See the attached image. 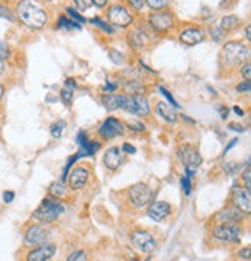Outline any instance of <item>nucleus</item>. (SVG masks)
Masks as SVG:
<instances>
[{
  "label": "nucleus",
  "instance_id": "1",
  "mask_svg": "<svg viewBox=\"0 0 251 261\" xmlns=\"http://www.w3.org/2000/svg\"><path fill=\"white\" fill-rule=\"evenodd\" d=\"M17 14H19L21 20L30 26V28L39 30L42 26H45L48 22V16L45 10L34 0H22L17 6Z\"/></svg>",
  "mask_w": 251,
  "mask_h": 261
},
{
  "label": "nucleus",
  "instance_id": "2",
  "mask_svg": "<svg viewBox=\"0 0 251 261\" xmlns=\"http://www.w3.org/2000/svg\"><path fill=\"white\" fill-rule=\"evenodd\" d=\"M250 55V50L240 42H228L222 50V62L228 67L240 65Z\"/></svg>",
  "mask_w": 251,
  "mask_h": 261
},
{
  "label": "nucleus",
  "instance_id": "3",
  "mask_svg": "<svg viewBox=\"0 0 251 261\" xmlns=\"http://www.w3.org/2000/svg\"><path fill=\"white\" fill-rule=\"evenodd\" d=\"M62 212H64L62 204L47 198V200H43L42 204L36 209V212L33 213V218L41 223H53L61 217Z\"/></svg>",
  "mask_w": 251,
  "mask_h": 261
},
{
  "label": "nucleus",
  "instance_id": "4",
  "mask_svg": "<svg viewBox=\"0 0 251 261\" xmlns=\"http://www.w3.org/2000/svg\"><path fill=\"white\" fill-rule=\"evenodd\" d=\"M121 109H124L126 112H129L132 114H138V116H146L150 112L147 99L143 94H129V96L123 94Z\"/></svg>",
  "mask_w": 251,
  "mask_h": 261
},
{
  "label": "nucleus",
  "instance_id": "5",
  "mask_svg": "<svg viewBox=\"0 0 251 261\" xmlns=\"http://www.w3.org/2000/svg\"><path fill=\"white\" fill-rule=\"evenodd\" d=\"M129 198H130V201H132L133 205L143 207V205L149 204L150 198H152V190L149 188L147 184L138 183V184H135V186H132V187H130V190H129Z\"/></svg>",
  "mask_w": 251,
  "mask_h": 261
},
{
  "label": "nucleus",
  "instance_id": "6",
  "mask_svg": "<svg viewBox=\"0 0 251 261\" xmlns=\"http://www.w3.org/2000/svg\"><path fill=\"white\" fill-rule=\"evenodd\" d=\"M214 238L227 242H239L240 240V229L236 224H220L212 230Z\"/></svg>",
  "mask_w": 251,
  "mask_h": 261
},
{
  "label": "nucleus",
  "instance_id": "7",
  "mask_svg": "<svg viewBox=\"0 0 251 261\" xmlns=\"http://www.w3.org/2000/svg\"><path fill=\"white\" fill-rule=\"evenodd\" d=\"M132 242L133 246H137L141 252H152L155 247H157V241L154 240V237L150 235L149 232H145V230H135L132 233Z\"/></svg>",
  "mask_w": 251,
  "mask_h": 261
},
{
  "label": "nucleus",
  "instance_id": "8",
  "mask_svg": "<svg viewBox=\"0 0 251 261\" xmlns=\"http://www.w3.org/2000/svg\"><path fill=\"white\" fill-rule=\"evenodd\" d=\"M232 203H234V207H237L242 213H250L251 212L250 190L242 187H234L232 188Z\"/></svg>",
  "mask_w": 251,
  "mask_h": 261
},
{
  "label": "nucleus",
  "instance_id": "9",
  "mask_svg": "<svg viewBox=\"0 0 251 261\" xmlns=\"http://www.w3.org/2000/svg\"><path fill=\"white\" fill-rule=\"evenodd\" d=\"M48 230L43 226H31L25 233V244L28 246H41L45 242V240L48 238Z\"/></svg>",
  "mask_w": 251,
  "mask_h": 261
},
{
  "label": "nucleus",
  "instance_id": "10",
  "mask_svg": "<svg viewBox=\"0 0 251 261\" xmlns=\"http://www.w3.org/2000/svg\"><path fill=\"white\" fill-rule=\"evenodd\" d=\"M178 156H180L182 163L186 166V168H188V167L197 168V167L202 164L200 153L197 151L194 147H191V146H183L180 150H178Z\"/></svg>",
  "mask_w": 251,
  "mask_h": 261
},
{
  "label": "nucleus",
  "instance_id": "11",
  "mask_svg": "<svg viewBox=\"0 0 251 261\" xmlns=\"http://www.w3.org/2000/svg\"><path fill=\"white\" fill-rule=\"evenodd\" d=\"M124 133V125L115 118H107L100 127V134L105 139H112Z\"/></svg>",
  "mask_w": 251,
  "mask_h": 261
},
{
  "label": "nucleus",
  "instance_id": "12",
  "mask_svg": "<svg viewBox=\"0 0 251 261\" xmlns=\"http://www.w3.org/2000/svg\"><path fill=\"white\" fill-rule=\"evenodd\" d=\"M109 20L116 26H129L132 23V16L121 5H113L109 10Z\"/></svg>",
  "mask_w": 251,
  "mask_h": 261
},
{
  "label": "nucleus",
  "instance_id": "13",
  "mask_svg": "<svg viewBox=\"0 0 251 261\" xmlns=\"http://www.w3.org/2000/svg\"><path fill=\"white\" fill-rule=\"evenodd\" d=\"M150 25L155 31L163 33L174 26V17L169 13H155L150 16Z\"/></svg>",
  "mask_w": 251,
  "mask_h": 261
},
{
  "label": "nucleus",
  "instance_id": "14",
  "mask_svg": "<svg viewBox=\"0 0 251 261\" xmlns=\"http://www.w3.org/2000/svg\"><path fill=\"white\" fill-rule=\"evenodd\" d=\"M56 252V246L47 242V244H41L39 247L33 249L28 255H26V261H48Z\"/></svg>",
  "mask_w": 251,
  "mask_h": 261
},
{
  "label": "nucleus",
  "instance_id": "15",
  "mask_svg": "<svg viewBox=\"0 0 251 261\" xmlns=\"http://www.w3.org/2000/svg\"><path fill=\"white\" fill-rule=\"evenodd\" d=\"M171 213V205L165 201H157L154 203L147 210L149 218H152L154 221H163L167 215Z\"/></svg>",
  "mask_w": 251,
  "mask_h": 261
},
{
  "label": "nucleus",
  "instance_id": "16",
  "mask_svg": "<svg viewBox=\"0 0 251 261\" xmlns=\"http://www.w3.org/2000/svg\"><path fill=\"white\" fill-rule=\"evenodd\" d=\"M244 218V213H242L237 207L231 205V207H227V209H223L219 215H217V220L222 223V224H236L239 221H242Z\"/></svg>",
  "mask_w": 251,
  "mask_h": 261
},
{
  "label": "nucleus",
  "instance_id": "17",
  "mask_svg": "<svg viewBox=\"0 0 251 261\" xmlns=\"http://www.w3.org/2000/svg\"><path fill=\"white\" fill-rule=\"evenodd\" d=\"M87 181H88V172H87V168H84V167L75 168L73 173L70 175V179H68L70 187L75 188V190L83 188L87 184Z\"/></svg>",
  "mask_w": 251,
  "mask_h": 261
},
{
  "label": "nucleus",
  "instance_id": "18",
  "mask_svg": "<svg viewBox=\"0 0 251 261\" xmlns=\"http://www.w3.org/2000/svg\"><path fill=\"white\" fill-rule=\"evenodd\" d=\"M123 163V151L120 149H110V150H107L105 151V155H104V164L105 167L109 168V170H116Z\"/></svg>",
  "mask_w": 251,
  "mask_h": 261
},
{
  "label": "nucleus",
  "instance_id": "19",
  "mask_svg": "<svg viewBox=\"0 0 251 261\" xmlns=\"http://www.w3.org/2000/svg\"><path fill=\"white\" fill-rule=\"evenodd\" d=\"M203 39H205V33L199 28H188L180 34V40L186 45H191V47L203 42Z\"/></svg>",
  "mask_w": 251,
  "mask_h": 261
},
{
  "label": "nucleus",
  "instance_id": "20",
  "mask_svg": "<svg viewBox=\"0 0 251 261\" xmlns=\"http://www.w3.org/2000/svg\"><path fill=\"white\" fill-rule=\"evenodd\" d=\"M155 112L161 119H165L169 124H174L177 121V114L174 112V107H169L166 102H158Z\"/></svg>",
  "mask_w": 251,
  "mask_h": 261
},
{
  "label": "nucleus",
  "instance_id": "21",
  "mask_svg": "<svg viewBox=\"0 0 251 261\" xmlns=\"http://www.w3.org/2000/svg\"><path fill=\"white\" fill-rule=\"evenodd\" d=\"M121 104H123V94H105L103 97V105L109 112L121 109Z\"/></svg>",
  "mask_w": 251,
  "mask_h": 261
},
{
  "label": "nucleus",
  "instance_id": "22",
  "mask_svg": "<svg viewBox=\"0 0 251 261\" xmlns=\"http://www.w3.org/2000/svg\"><path fill=\"white\" fill-rule=\"evenodd\" d=\"M239 25V19L236 16H227L223 17L222 22H220V28L223 31H231V30H236Z\"/></svg>",
  "mask_w": 251,
  "mask_h": 261
},
{
  "label": "nucleus",
  "instance_id": "23",
  "mask_svg": "<svg viewBox=\"0 0 251 261\" xmlns=\"http://www.w3.org/2000/svg\"><path fill=\"white\" fill-rule=\"evenodd\" d=\"M58 28H67V30H79L81 25L76 23L75 20L67 19L65 16H61L59 17V23H58Z\"/></svg>",
  "mask_w": 251,
  "mask_h": 261
},
{
  "label": "nucleus",
  "instance_id": "24",
  "mask_svg": "<svg viewBox=\"0 0 251 261\" xmlns=\"http://www.w3.org/2000/svg\"><path fill=\"white\" fill-rule=\"evenodd\" d=\"M50 193L53 195V196H64L65 193H67V190H65V187H64V184H62L61 181H55L51 186H50Z\"/></svg>",
  "mask_w": 251,
  "mask_h": 261
},
{
  "label": "nucleus",
  "instance_id": "25",
  "mask_svg": "<svg viewBox=\"0 0 251 261\" xmlns=\"http://www.w3.org/2000/svg\"><path fill=\"white\" fill-rule=\"evenodd\" d=\"M146 3L149 8H152V10L160 11L161 8H165L167 5V0H146Z\"/></svg>",
  "mask_w": 251,
  "mask_h": 261
},
{
  "label": "nucleus",
  "instance_id": "26",
  "mask_svg": "<svg viewBox=\"0 0 251 261\" xmlns=\"http://www.w3.org/2000/svg\"><path fill=\"white\" fill-rule=\"evenodd\" d=\"M65 129V122L64 121H61L58 124H55L51 127V134H53V138H61L62 136V131H64Z\"/></svg>",
  "mask_w": 251,
  "mask_h": 261
},
{
  "label": "nucleus",
  "instance_id": "27",
  "mask_svg": "<svg viewBox=\"0 0 251 261\" xmlns=\"http://www.w3.org/2000/svg\"><path fill=\"white\" fill-rule=\"evenodd\" d=\"M92 23H93V25H98V26H100L101 30H104L107 34H113V28H112V26H110L109 23H104V22L100 19V17H95V19H92Z\"/></svg>",
  "mask_w": 251,
  "mask_h": 261
},
{
  "label": "nucleus",
  "instance_id": "28",
  "mask_svg": "<svg viewBox=\"0 0 251 261\" xmlns=\"http://www.w3.org/2000/svg\"><path fill=\"white\" fill-rule=\"evenodd\" d=\"M65 261H87V254L84 250H76Z\"/></svg>",
  "mask_w": 251,
  "mask_h": 261
},
{
  "label": "nucleus",
  "instance_id": "29",
  "mask_svg": "<svg viewBox=\"0 0 251 261\" xmlns=\"http://www.w3.org/2000/svg\"><path fill=\"white\" fill-rule=\"evenodd\" d=\"M109 56H110V60L113 62V64H116V65H120V64H123V62H124V56L121 55L120 51H116V50H110L109 51Z\"/></svg>",
  "mask_w": 251,
  "mask_h": 261
},
{
  "label": "nucleus",
  "instance_id": "30",
  "mask_svg": "<svg viewBox=\"0 0 251 261\" xmlns=\"http://www.w3.org/2000/svg\"><path fill=\"white\" fill-rule=\"evenodd\" d=\"M67 14L71 17V20H75L76 23H84V22H85V19H84V17L81 16L78 11H75L73 8H70V6L67 8Z\"/></svg>",
  "mask_w": 251,
  "mask_h": 261
},
{
  "label": "nucleus",
  "instance_id": "31",
  "mask_svg": "<svg viewBox=\"0 0 251 261\" xmlns=\"http://www.w3.org/2000/svg\"><path fill=\"white\" fill-rule=\"evenodd\" d=\"M61 97H62V101H64L65 104H70L71 102V97H73V90L65 87L64 90L61 92Z\"/></svg>",
  "mask_w": 251,
  "mask_h": 261
},
{
  "label": "nucleus",
  "instance_id": "32",
  "mask_svg": "<svg viewBox=\"0 0 251 261\" xmlns=\"http://www.w3.org/2000/svg\"><path fill=\"white\" fill-rule=\"evenodd\" d=\"M126 90H127V92H132V94H140L143 92V87L130 80V82H127V85H126Z\"/></svg>",
  "mask_w": 251,
  "mask_h": 261
},
{
  "label": "nucleus",
  "instance_id": "33",
  "mask_svg": "<svg viewBox=\"0 0 251 261\" xmlns=\"http://www.w3.org/2000/svg\"><path fill=\"white\" fill-rule=\"evenodd\" d=\"M244 179H245V186H247V190L251 188V168H250V159L247 161V167L244 170Z\"/></svg>",
  "mask_w": 251,
  "mask_h": 261
},
{
  "label": "nucleus",
  "instance_id": "34",
  "mask_svg": "<svg viewBox=\"0 0 251 261\" xmlns=\"http://www.w3.org/2000/svg\"><path fill=\"white\" fill-rule=\"evenodd\" d=\"M8 57H10V48L3 40H0V60H5Z\"/></svg>",
  "mask_w": 251,
  "mask_h": 261
},
{
  "label": "nucleus",
  "instance_id": "35",
  "mask_svg": "<svg viewBox=\"0 0 251 261\" xmlns=\"http://www.w3.org/2000/svg\"><path fill=\"white\" fill-rule=\"evenodd\" d=\"M75 3H76V6H78V10L85 11V10H88V8H90L92 0H75Z\"/></svg>",
  "mask_w": 251,
  "mask_h": 261
},
{
  "label": "nucleus",
  "instance_id": "36",
  "mask_svg": "<svg viewBox=\"0 0 251 261\" xmlns=\"http://www.w3.org/2000/svg\"><path fill=\"white\" fill-rule=\"evenodd\" d=\"M180 184H182V188H183L185 195H189L191 193V181H189V178H188V176L182 178Z\"/></svg>",
  "mask_w": 251,
  "mask_h": 261
},
{
  "label": "nucleus",
  "instance_id": "37",
  "mask_svg": "<svg viewBox=\"0 0 251 261\" xmlns=\"http://www.w3.org/2000/svg\"><path fill=\"white\" fill-rule=\"evenodd\" d=\"M160 93H163V94H165V97L167 99L169 102H171V105H172V107H178V104L175 102V99L172 97V94L169 93V92H167V90H166L165 87H160Z\"/></svg>",
  "mask_w": 251,
  "mask_h": 261
},
{
  "label": "nucleus",
  "instance_id": "38",
  "mask_svg": "<svg viewBox=\"0 0 251 261\" xmlns=\"http://www.w3.org/2000/svg\"><path fill=\"white\" fill-rule=\"evenodd\" d=\"M0 17H5V19H8V20H13L14 19L11 11L8 10L6 6H0Z\"/></svg>",
  "mask_w": 251,
  "mask_h": 261
},
{
  "label": "nucleus",
  "instance_id": "39",
  "mask_svg": "<svg viewBox=\"0 0 251 261\" xmlns=\"http://www.w3.org/2000/svg\"><path fill=\"white\" fill-rule=\"evenodd\" d=\"M240 73H242V76H244L247 80H250V77H251V65H250V64H245L244 67H242Z\"/></svg>",
  "mask_w": 251,
  "mask_h": 261
},
{
  "label": "nucleus",
  "instance_id": "40",
  "mask_svg": "<svg viewBox=\"0 0 251 261\" xmlns=\"http://www.w3.org/2000/svg\"><path fill=\"white\" fill-rule=\"evenodd\" d=\"M127 2L132 5V8H135V10H141L143 5H145V0H127Z\"/></svg>",
  "mask_w": 251,
  "mask_h": 261
},
{
  "label": "nucleus",
  "instance_id": "41",
  "mask_svg": "<svg viewBox=\"0 0 251 261\" xmlns=\"http://www.w3.org/2000/svg\"><path fill=\"white\" fill-rule=\"evenodd\" d=\"M250 88H251V84H250V80H247V82L237 85V92H239V93H242V92H247V93H248Z\"/></svg>",
  "mask_w": 251,
  "mask_h": 261
},
{
  "label": "nucleus",
  "instance_id": "42",
  "mask_svg": "<svg viewBox=\"0 0 251 261\" xmlns=\"http://www.w3.org/2000/svg\"><path fill=\"white\" fill-rule=\"evenodd\" d=\"M13 200H14V193H13V192H5V193H3V201H5L6 204L11 203Z\"/></svg>",
  "mask_w": 251,
  "mask_h": 261
},
{
  "label": "nucleus",
  "instance_id": "43",
  "mask_svg": "<svg viewBox=\"0 0 251 261\" xmlns=\"http://www.w3.org/2000/svg\"><path fill=\"white\" fill-rule=\"evenodd\" d=\"M239 255H240V258H245V260H248V258H250V247L242 249V250L239 252Z\"/></svg>",
  "mask_w": 251,
  "mask_h": 261
},
{
  "label": "nucleus",
  "instance_id": "44",
  "mask_svg": "<svg viewBox=\"0 0 251 261\" xmlns=\"http://www.w3.org/2000/svg\"><path fill=\"white\" fill-rule=\"evenodd\" d=\"M236 144H237V138H234V139H232V141H231V142L228 144V146H227V149H225V150H223V155H227V153H228V151H230V150H231L232 147H234V146H236Z\"/></svg>",
  "mask_w": 251,
  "mask_h": 261
},
{
  "label": "nucleus",
  "instance_id": "45",
  "mask_svg": "<svg viewBox=\"0 0 251 261\" xmlns=\"http://www.w3.org/2000/svg\"><path fill=\"white\" fill-rule=\"evenodd\" d=\"M107 2H109V0H92V3H95L98 8H104L107 5Z\"/></svg>",
  "mask_w": 251,
  "mask_h": 261
},
{
  "label": "nucleus",
  "instance_id": "46",
  "mask_svg": "<svg viewBox=\"0 0 251 261\" xmlns=\"http://www.w3.org/2000/svg\"><path fill=\"white\" fill-rule=\"evenodd\" d=\"M123 150H124L126 153H130V155H132V153H135V151H137L135 147L129 146V144H124V146H123Z\"/></svg>",
  "mask_w": 251,
  "mask_h": 261
},
{
  "label": "nucleus",
  "instance_id": "47",
  "mask_svg": "<svg viewBox=\"0 0 251 261\" xmlns=\"http://www.w3.org/2000/svg\"><path fill=\"white\" fill-rule=\"evenodd\" d=\"M116 87H118L116 84H109V82H107V84L104 85V90H105V92H115Z\"/></svg>",
  "mask_w": 251,
  "mask_h": 261
},
{
  "label": "nucleus",
  "instance_id": "48",
  "mask_svg": "<svg viewBox=\"0 0 251 261\" xmlns=\"http://www.w3.org/2000/svg\"><path fill=\"white\" fill-rule=\"evenodd\" d=\"M230 129H231V130H237L239 133L244 131V127H240V125H236V124H231V125H230Z\"/></svg>",
  "mask_w": 251,
  "mask_h": 261
},
{
  "label": "nucleus",
  "instance_id": "49",
  "mask_svg": "<svg viewBox=\"0 0 251 261\" xmlns=\"http://www.w3.org/2000/svg\"><path fill=\"white\" fill-rule=\"evenodd\" d=\"M65 87H68V88L73 90V88H75V80H73V79H67V80H65Z\"/></svg>",
  "mask_w": 251,
  "mask_h": 261
},
{
  "label": "nucleus",
  "instance_id": "50",
  "mask_svg": "<svg viewBox=\"0 0 251 261\" xmlns=\"http://www.w3.org/2000/svg\"><path fill=\"white\" fill-rule=\"evenodd\" d=\"M219 109L222 110V118H223V119H227V114H228V110H227V109H223V107H219Z\"/></svg>",
  "mask_w": 251,
  "mask_h": 261
},
{
  "label": "nucleus",
  "instance_id": "51",
  "mask_svg": "<svg viewBox=\"0 0 251 261\" xmlns=\"http://www.w3.org/2000/svg\"><path fill=\"white\" fill-rule=\"evenodd\" d=\"M250 31H251V28H250V26H247V30H245V36H247V39H248V40L251 39V34H250Z\"/></svg>",
  "mask_w": 251,
  "mask_h": 261
},
{
  "label": "nucleus",
  "instance_id": "52",
  "mask_svg": "<svg viewBox=\"0 0 251 261\" xmlns=\"http://www.w3.org/2000/svg\"><path fill=\"white\" fill-rule=\"evenodd\" d=\"M234 112H236L239 116H244V112H242V110L239 109V107H234Z\"/></svg>",
  "mask_w": 251,
  "mask_h": 261
},
{
  "label": "nucleus",
  "instance_id": "53",
  "mask_svg": "<svg viewBox=\"0 0 251 261\" xmlns=\"http://www.w3.org/2000/svg\"><path fill=\"white\" fill-rule=\"evenodd\" d=\"M3 70H5V67H3V62H2V60H0V75H2V73H3Z\"/></svg>",
  "mask_w": 251,
  "mask_h": 261
},
{
  "label": "nucleus",
  "instance_id": "54",
  "mask_svg": "<svg viewBox=\"0 0 251 261\" xmlns=\"http://www.w3.org/2000/svg\"><path fill=\"white\" fill-rule=\"evenodd\" d=\"M3 93H5V90H3V87H2V85H0V99L3 97Z\"/></svg>",
  "mask_w": 251,
  "mask_h": 261
},
{
  "label": "nucleus",
  "instance_id": "55",
  "mask_svg": "<svg viewBox=\"0 0 251 261\" xmlns=\"http://www.w3.org/2000/svg\"><path fill=\"white\" fill-rule=\"evenodd\" d=\"M132 261H140V260H137V258H133V260H132Z\"/></svg>",
  "mask_w": 251,
  "mask_h": 261
},
{
  "label": "nucleus",
  "instance_id": "56",
  "mask_svg": "<svg viewBox=\"0 0 251 261\" xmlns=\"http://www.w3.org/2000/svg\"><path fill=\"white\" fill-rule=\"evenodd\" d=\"M48 2H53V0H48Z\"/></svg>",
  "mask_w": 251,
  "mask_h": 261
}]
</instances>
